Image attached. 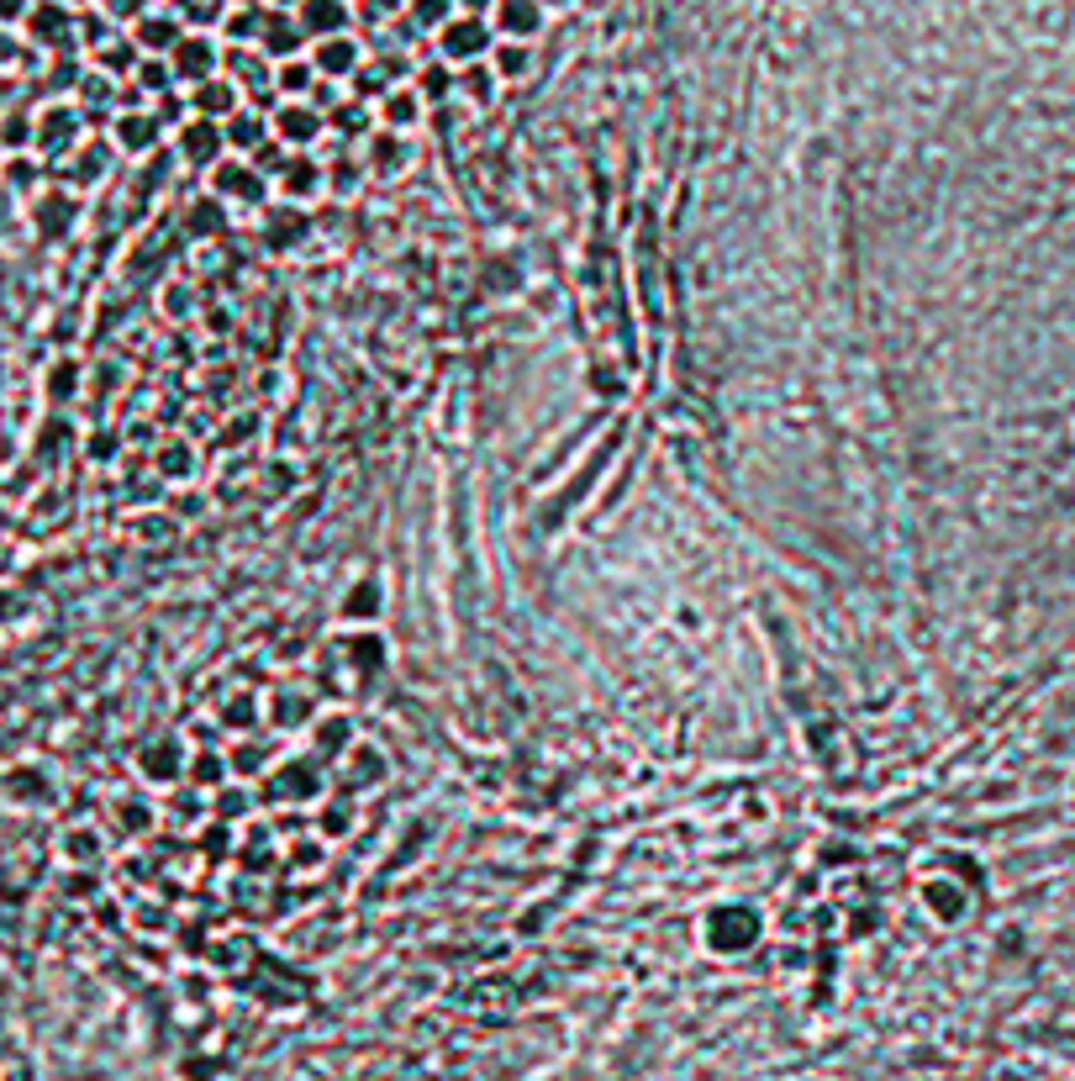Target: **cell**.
I'll return each instance as SVG.
<instances>
[{
	"instance_id": "cell-1",
	"label": "cell",
	"mask_w": 1075,
	"mask_h": 1081,
	"mask_svg": "<svg viewBox=\"0 0 1075 1081\" xmlns=\"http://www.w3.org/2000/svg\"><path fill=\"white\" fill-rule=\"evenodd\" d=\"M765 939V918H759V907H748V902H717L701 913V944L722 955V961H733V955H748L754 944Z\"/></svg>"
},
{
	"instance_id": "cell-2",
	"label": "cell",
	"mask_w": 1075,
	"mask_h": 1081,
	"mask_svg": "<svg viewBox=\"0 0 1075 1081\" xmlns=\"http://www.w3.org/2000/svg\"><path fill=\"white\" fill-rule=\"evenodd\" d=\"M433 48H438V59L444 63L470 69V63L491 59V48H496V27H491V16H453V22L433 37Z\"/></svg>"
},
{
	"instance_id": "cell-3",
	"label": "cell",
	"mask_w": 1075,
	"mask_h": 1081,
	"mask_svg": "<svg viewBox=\"0 0 1075 1081\" xmlns=\"http://www.w3.org/2000/svg\"><path fill=\"white\" fill-rule=\"evenodd\" d=\"M206 190L222 201V207H264L269 196H274V180H264L248 158H238V153H227L216 169H211V180Z\"/></svg>"
},
{
	"instance_id": "cell-4",
	"label": "cell",
	"mask_w": 1075,
	"mask_h": 1081,
	"mask_svg": "<svg viewBox=\"0 0 1075 1081\" xmlns=\"http://www.w3.org/2000/svg\"><path fill=\"white\" fill-rule=\"evenodd\" d=\"M269 132H274V143H285L291 153H311L328 138V117L311 101H280L269 111Z\"/></svg>"
},
{
	"instance_id": "cell-5",
	"label": "cell",
	"mask_w": 1075,
	"mask_h": 1081,
	"mask_svg": "<svg viewBox=\"0 0 1075 1081\" xmlns=\"http://www.w3.org/2000/svg\"><path fill=\"white\" fill-rule=\"evenodd\" d=\"M169 69H175V80L185 91H196V85H206V80L222 74V43L211 32H185L179 48L169 54Z\"/></svg>"
},
{
	"instance_id": "cell-6",
	"label": "cell",
	"mask_w": 1075,
	"mask_h": 1081,
	"mask_svg": "<svg viewBox=\"0 0 1075 1081\" xmlns=\"http://www.w3.org/2000/svg\"><path fill=\"white\" fill-rule=\"evenodd\" d=\"M85 111L74 106V101H54V106H43L37 111V143H32V153H74L85 138Z\"/></svg>"
},
{
	"instance_id": "cell-7",
	"label": "cell",
	"mask_w": 1075,
	"mask_h": 1081,
	"mask_svg": "<svg viewBox=\"0 0 1075 1081\" xmlns=\"http://www.w3.org/2000/svg\"><path fill=\"white\" fill-rule=\"evenodd\" d=\"M27 37L37 48H54V54H69L80 43V16L63 5V0H37L27 11Z\"/></svg>"
},
{
	"instance_id": "cell-8",
	"label": "cell",
	"mask_w": 1075,
	"mask_h": 1081,
	"mask_svg": "<svg viewBox=\"0 0 1075 1081\" xmlns=\"http://www.w3.org/2000/svg\"><path fill=\"white\" fill-rule=\"evenodd\" d=\"M322 190H328V164H322L317 153H291L285 169L274 175V196H280L285 207H306V201H317Z\"/></svg>"
},
{
	"instance_id": "cell-9",
	"label": "cell",
	"mask_w": 1075,
	"mask_h": 1081,
	"mask_svg": "<svg viewBox=\"0 0 1075 1081\" xmlns=\"http://www.w3.org/2000/svg\"><path fill=\"white\" fill-rule=\"evenodd\" d=\"M175 153L190 164V169H216L222 158H227V132H222V121H206V117H190L185 127L175 132Z\"/></svg>"
},
{
	"instance_id": "cell-10",
	"label": "cell",
	"mask_w": 1075,
	"mask_h": 1081,
	"mask_svg": "<svg viewBox=\"0 0 1075 1081\" xmlns=\"http://www.w3.org/2000/svg\"><path fill=\"white\" fill-rule=\"evenodd\" d=\"M164 138H169V132H164V121L153 117V106H138V111H117V117H111V143H117V153H127V158H153Z\"/></svg>"
},
{
	"instance_id": "cell-11",
	"label": "cell",
	"mask_w": 1075,
	"mask_h": 1081,
	"mask_svg": "<svg viewBox=\"0 0 1075 1081\" xmlns=\"http://www.w3.org/2000/svg\"><path fill=\"white\" fill-rule=\"evenodd\" d=\"M311 54V63H317V74L322 80H332V85H349L358 69H364V43H358V32H343V37H322V43H311L306 48Z\"/></svg>"
},
{
	"instance_id": "cell-12",
	"label": "cell",
	"mask_w": 1075,
	"mask_h": 1081,
	"mask_svg": "<svg viewBox=\"0 0 1075 1081\" xmlns=\"http://www.w3.org/2000/svg\"><path fill=\"white\" fill-rule=\"evenodd\" d=\"M185 32H190V27H185V16H179V11H143V16L132 22V32H127V37L143 48V59H169V54L179 48V37H185Z\"/></svg>"
},
{
	"instance_id": "cell-13",
	"label": "cell",
	"mask_w": 1075,
	"mask_h": 1081,
	"mask_svg": "<svg viewBox=\"0 0 1075 1081\" xmlns=\"http://www.w3.org/2000/svg\"><path fill=\"white\" fill-rule=\"evenodd\" d=\"M296 22H300V32H306L311 43H322V37H343V32L358 27L354 0H300Z\"/></svg>"
},
{
	"instance_id": "cell-14",
	"label": "cell",
	"mask_w": 1075,
	"mask_h": 1081,
	"mask_svg": "<svg viewBox=\"0 0 1075 1081\" xmlns=\"http://www.w3.org/2000/svg\"><path fill=\"white\" fill-rule=\"evenodd\" d=\"M269 797H280V802H322L328 797V782H322V771H317V760H296V765H274V791Z\"/></svg>"
},
{
	"instance_id": "cell-15",
	"label": "cell",
	"mask_w": 1075,
	"mask_h": 1081,
	"mask_svg": "<svg viewBox=\"0 0 1075 1081\" xmlns=\"http://www.w3.org/2000/svg\"><path fill=\"white\" fill-rule=\"evenodd\" d=\"M923 907H928V918H938V924H959L970 913V886L949 871H933L923 881Z\"/></svg>"
},
{
	"instance_id": "cell-16",
	"label": "cell",
	"mask_w": 1075,
	"mask_h": 1081,
	"mask_svg": "<svg viewBox=\"0 0 1075 1081\" xmlns=\"http://www.w3.org/2000/svg\"><path fill=\"white\" fill-rule=\"evenodd\" d=\"M306 48H311V37L300 32L296 11H269L264 37H259V54H264L269 63H285V59H300Z\"/></svg>"
},
{
	"instance_id": "cell-17",
	"label": "cell",
	"mask_w": 1075,
	"mask_h": 1081,
	"mask_svg": "<svg viewBox=\"0 0 1075 1081\" xmlns=\"http://www.w3.org/2000/svg\"><path fill=\"white\" fill-rule=\"evenodd\" d=\"M185 765H190V754L179 739H153L149 750L138 754V776L149 786H175L185 782Z\"/></svg>"
},
{
	"instance_id": "cell-18",
	"label": "cell",
	"mask_w": 1075,
	"mask_h": 1081,
	"mask_svg": "<svg viewBox=\"0 0 1075 1081\" xmlns=\"http://www.w3.org/2000/svg\"><path fill=\"white\" fill-rule=\"evenodd\" d=\"M543 5L538 0H496V11H491V27L496 37H511V43H533L538 32H543Z\"/></svg>"
},
{
	"instance_id": "cell-19",
	"label": "cell",
	"mask_w": 1075,
	"mask_h": 1081,
	"mask_svg": "<svg viewBox=\"0 0 1075 1081\" xmlns=\"http://www.w3.org/2000/svg\"><path fill=\"white\" fill-rule=\"evenodd\" d=\"M222 132H227V153H238V158H253L274 138L269 132V111L248 106V101H243V111H233V117L222 121Z\"/></svg>"
},
{
	"instance_id": "cell-20",
	"label": "cell",
	"mask_w": 1075,
	"mask_h": 1081,
	"mask_svg": "<svg viewBox=\"0 0 1075 1081\" xmlns=\"http://www.w3.org/2000/svg\"><path fill=\"white\" fill-rule=\"evenodd\" d=\"M185 101H190V117H206V121H227L233 111H243V91L227 80V74H216L206 85L185 91Z\"/></svg>"
},
{
	"instance_id": "cell-21",
	"label": "cell",
	"mask_w": 1075,
	"mask_h": 1081,
	"mask_svg": "<svg viewBox=\"0 0 1075 1081\" xmlns=\"http://www.w3.org/2000/svg\"><path fill=\"white\" fill-rule=\"evenodd\" d=\"M264 22H269V5H264V0H243V5H227V16H222V43H227V48H259Z\"/></svg>"
},
{
	"instance_id": "cell-22",
	"label": "cell",
	"mask_w": 1075,
	"mask_h": 1081,
	"mask_svg": "<svg viewBox=\"0 0 1075 1081\" xmlns=\"http://www.w3.org/2000/svg\"><path fill=\"white\" fill-rule=\"evenodd\" d=\"M74 216H80L74 190H37V201H32V222H37V233H43V238H63Z\"/></svg>"
},
{
	"instance_id": "cell-23",
	"label": "cell",
	"mask_w": 1075,
	"mask_h": 1081,
	"mask_svg": "<svg viewBox=\"0 0 1075 1081\" xmlns=\"http://www.w3.org/2000/svg\"><path fill=\"white\" fill-rule=\"evenodd\" d=\"M375 117L386 132H417V121L427 117V101L417 95V85H395V91L375 106Z\"/></svg>"
},
{
	"instance_id": "cell-24",
	"label": "cell",
	"mask_w": 1075,
	"mask_h": 1081,
	"mask_svg": "<svg viewBox=\"0 0 1075 1081\" xmlns=\"http://www.w3.org/2000/svg\"><path fill=\"white\" fill-rule=\"evenodd\" d=\"M380 612H386V586H380L375 575L354 580V586L343 591V607H338V618H343V623H364V628H375V623H380Z\"/></svg>"
},
{
	"instance_id": "cell-25",
	"label": "cell",
	"mask_w": 1075,
	"mask_h": 1081,
	"mask_svg": "<svg viewBox=\"0 0 1075 1081\" xmlns=\"http://www.w3.org/2000/svg\"><path fill=\"white\" fill-rule=\"evenodd\" d=\"M111 153H117V143H101V138H85L80 149L69 153V190H85V185L95 180H106V169H111Z\"/></svg>"
},
{
	"instance_id": "cell-26",
	"label": "cell",
	"mask_w": 1075,
	"mask_h": 1081,
	"mask_svg": "<svg viewBox=\"0 0 1075 1081\" xmlns=\"http://www.w3.org/2000/svg\"><path fill=\"white\" fill-rule=\"evenodd\" d=\"M354 718L349 713H317L311 722V750L322 754V760H343V754L354 750Z\"/></svg>"
},
{
	"instance_id": "cell-27",
	"label": "cell",
	"mask_w": 1075,
	"mask_h": 1081,
	"mask_svg": "<svg viewBox=\"0 0 1075 1081\" xmlns=\"http://www.w3.org/2000/svg\"><path fill=\"white\" fill-rule=\"evenodd\" d=\"M317 85H322V74H317L311 54L274 63V95H280V101H311V91H317Z\"/></svg>"
},
{
	"instance_id": "cell-28",
	"label": "cell",
	"mask_w": 1075,
	"mask_h": 1081,
	"mask_svg": "<svg viewBox=\"0 0 1075 1081\" xmlns=\"http://www.w3.org/2000/svg\"><path fill=\"white\" fill-rule=\"evenodd\" d=\"M343 791H364V786H380L386 782V754L375 750V744H354V750L343 754Z\"/></svg>"
},
{
	"instance_id": "cell-29",
	"label": "cell",
	"mask_w": 1075,
	"mask_h": 1081,
	"mask_svg": "<svg viewBox=\"0 0 1075 1081\" xmlns=\"http://www.w3.org/2000/svg\"><path fill=\"white\" fill-rule=\"evenodd\" d=\"M227 782H233V760H227V754H216V750H196V754H190V765H185V786H196V791L216 797V791H222Z\"/></svg>"
},
{
	"instance_id": "cell-30",
	"label": "cell",
	"mask_w": 1075,
	"mask_h": 1081,
	"mask_svg": "<svg viewBox=\"0 0 1075 1081\" xmlns=\"http://www.w3.org/2000/svg\"><path fill=\"white\" fill-rule=\"evenodd\" d=\"M306 722H317L311 691H274L269 696V728H306Z\"/></svg>"
},
{
	"instance_id": "cell-31",
	"label": "cell",
	"mask_w": 1075,
	"mask_h": 1081,
	"mask_svg": "<svg viewBox=\"0 0 1075 1081\" xmlns=\"http://www.w3.org/2000/svg\"><path fill=\"white\" fill-rule=\"evenodd\" d=\"M306 233H311V216L300 207H285L280 201V211H269L264 216V243L269 248H296V243H306Z\"/></svg>"
},
{
	"instance_id": "cell-32",
	"label": "cell",
	"mask_w": 1075,
	"mask_h": 1081,
	"mask_svg": "<svg viewBox=\"0 0 1075 1081\" xmlns=\"http://www.w3.org/2000/svg\"><path fill=\"white\" fill-rule=\"evenodd\" d=\"M412 85H417V95L427 101V106H438V101H448V95H459V69H453V63H444L438 54H433L427 63H417Z\"/></svg>"
},
{
	"instance_id": "cell-33",
	"label": "cell",
	"mask_w": 1075,
	"mask_h": 1081,
	"mask_svg": "<svg viewBox=\"0 0 1075 1081\" xmlns=\"http://www.w3.org/2000/svg\"><path fill=\"white\" fill-rule=\"evenodd\" d=\"M491 69H496V80H501V85L528 80V74H533V43H511V37H496V48H491Z\"/></svg>"
},
{
	"instance_id": "cell-34",
	"label": "cell",
	"mask_w": 1075,
	"mask_h": 1081,
	"mask_svg": "<svg viewBox=\"0 0 1075 1081\" xmlns=\"http://www.w3.org/2000/svg\"><path fill=\"white\" fill-rule=\"evenodd\" d=\"M354 823L358 818H354V802H349V797H322V802H317V834H322V839H349Z\"/></svg>"
},
{
	"instance_id": "cell-35",
	"label": "cell",
	"mask_w": 1075,
	"mask_h": 1081,
	"mask_svg": "<svg viewBox=\"0 0 1075 1081\" xmlns=\"http://www.w3.org/2000/svg\"><path fill=\"white\" fill-rule=\"evenodd\" d=\"M227 760H233V782H253V776H264V765H274V744L269 739H243Z\"/></svg>"
},
{
	"instance_id": "cell-36",
	"label": "cell",
	"mask_w": 1075,
	"mask_h": 1081,
	"mask_svg": "<svg viewBox=\"0 0 1075 1081\" xmlns=\"http://www.w3.org/2000/svg\"><path fill=\"white\" fill-rule=\"evenodd\" d=\"M496 91H501V80H496L491 59L470 63V69H459V95H464L470 106H491V101H496Z\"/></svg>"
},
{
	"instance_id": "cell-37",
	"label": "cell",
	"mask_w": 1075,
	"mask_h": 1081,
	"mask_svg": "<svg viewBox=\"0 0 1075 1081\" xmlns=\"http://www.w3.org/2000/svg\"><path fill=\"white\" fill-rule=\"evenodd\" d=\"M453 16H459V5H453V0H412V5H406V22L417 27V37L422 32H427V37H438Z\"/></svg>"
},
{
	"instance_id": "cell-38",
	"label": "cell",
	"mask_w": 1075,
	"mask_h": 1081,
	"mask_svg": "<svg viewBox=\"0 0 1075 1081\" xmlns=\"http://www.w3.org/2000/svg\"><path fill=\"white\" fill-rule=\"evenodd\" d=\"M211 812H216V823H238V818H253V791L248 782H227L216 797H211Z\"/></svg>"
},
{
	"instance_id": "cell-39",
	"label": "cell",
	"mask_w": 1075,
	"mask_h": 1081,
	"mask_svg": "<svg viewBox=\"0 0 1075 1081\" xmlns=\"http://www.w3.org/2000/svg\"><path fill=\"white\" fill-rule=\"evenodd\" d=\"M0 180L11 185L16 196H32L37 180H43V164H37V153H5V164H0Z\"/></svg>"
},
{
	"instance_id": "cell-40",
	"label": "cell",
	"mask_w": 1075,
	"mask_h": 1081,
	"mask_svg": "<svg viewBox=\"0 0 1075 1081\" xmlns=\"http://www.w3.org/2000/svg\"><path fill=\"white\" fill-rule=\"evenodd\" d=\"M32 143H37V117H32V111H5V117H0V149L32 153Z\"/></svg>"
},
{
	"instance_id": "cell-41",
	"label": "cell",
	"mask_w": 1075,
	"mask_h": 1081,
	"mask_svg": "<svg viewBox=\"0 0 1075 1081\" xmlns=\"http://www.w3.org/2000/svg\"><path fill=\"white\" fill-rule=\"evenodd\" d=\"M132 85L149 95V106H153L158 95L175 91L179 80H175V69H169V59H143V63H138V74H132Z\"/></svg>"
},
{
	"instance_id": "cell-42",
	"label": "cell",
	"mask_w": 1075,
	"mask_h": 1081,
	"mask_svg": "<svg viewBox=\"0 0 1075 1081\" xmlns=\"http://www.w3.org/2000/svg\"><path fill=\"white\" fill-rule=\"evenodd\" d=\"M59 855L69 866H95V860H101V834H95V829H63Z\"/></svg>"
},
{
	"instance_id": "cell-43",
	"label": "cell",
	"mask_w": 1075,
	"mask_h": 1081,
	"mask_svg": "<svg viewBox=\"0 0 1075 1081\" xmlns=\"http://www.w3.org/2000/svg\"><path fill=\"white\" fill-rule=\"evenodd\" d=\"M406 143H401V132H380V138H369V164L380 169V175H395L401 164H406Z\"/></svg>"
},
{
	"instance_id": "cell-44",
	"label": "cell",
	"mask_w": 1075,
	"mask_h": 1081,
	"mask_svg": "<svg viewBox=\"0 0 1075 1081\" xmlns=\"http://www.w3.org/2000/svg\"><path fill=\"white\" fill-rule=\"evenodd\" d=\"M43 391H48V401H74V391H80V360H59L48 375H43Z\"/></svg>"
},
{
	"instance_id": "cell-45",
	"label": "cell",
	"mask_w": 1075,
	"mask_h": 1081,
	"mask_svg": "<svg viewBox=\"0 0 1075 1081\" xmlns=\"http://www.w3.org/2000/svg\"><path fill=\"white\" fill-rule=\"evenodd\" d=\"M406 5H412V0H354V16L364 27H390V22L406 16Z\"/></svg>"
},
{
	"instance_id": "cell-46",
	"label": "cell",
	"mask_w": 1075,
	"mask_h": 1081,
	"mask_svg": "<svg viewBox=\"0 0 1075 1081\" xmlns=\"http://www.w3.org/2000/svg\"><path fill=\"white\" fill-rule=\"evenodd\" d=\"M253 722H259V702H253L248 691H238V696L222 707V728H233V733H253Z\"/></svg>"
},
{
	"instance_id": "cell-47",
	"label": "cell",
	"mask_w": 1075,
	"mask_h": 1081,
	"mask_svg": "<svg viewBox=\"0 0 1075 1081\" xmlns=\"http://www.w3.org/2000/svg\"><path fill=\"white\" fill-rule=\"evenodd\" d=\"M338 644H343V655H354L358 670H375L380 655H386V649H380V633H354V638H338Z\"/></svg>"
},
{
	"instance_id": "cell-48",
	"label": "cell",
	"mask_w": 1075,
	"mask_h": 1081,
	"mask_svg": "<svg viewBox=\"0 0 1075 1081\" xmlns=\"http://www.w3.org/2000/svg\"><path fill=\"white\" fill-rule=\"evenodd\" d=\"M222 211H227V207H222L216 196H206V201H196V207H190V216H185V222H190V233H196V238H201V233H222V222H227Z\"/></svg>"
},
{
	"instance_id": "cell-49",
	"label": "cell",
	"mask_w": 1075,
	"mask_h": 1081,
	"mask_svg": "<svg viewBox=\"0 0 1075 1081\" xmlns=\"http://www.w3.org/2000/svg\"><path fill=\"white\" fill-rule=\"evenodd\" d=\"M322 855H328V839H300L285 849V866H291V871H317Z\"/></svg>"
},
{
	"instance_id": "cell-50",
	"label": "cell",
	"mask_w": 1075,
	"mask_h": 1081,
	"mask_svg": "<svg viewBox=\"0 0 1075 1081\" xmlns=\"http://www.w3.org/2000/svg\"><path fill=\"white\" fill-rule=\"evenodd\" d=\"M158 470H164L169 481H185V475H190V449H185V444H169V449H158Z\"/></svg>"
},
{
	"instance_id": "cell-51",
	"label": "cell",
	"mask_w": 1075,
	"mask_h": 1081,
	"mask_svg": "<svg viewBox=\"0 0 1075 1081\" xmlns=\"http://www.w3.org/2000/svg\"><path fill=\"white\" fill-rule=\"evenodd\" d=\"M354 185H358V169H354V164H349V158H343V164H328V190H338V196H349Z\"/></svg>"
},
{
	"instance_id": "cell-52",
	"label": "cell",
	"mask_w": 1075,
	"mask_h": 1081,
	"mask_svg": "<svg viewBox=\"0 0 1075 1081\" xmlns=\"http://www.w3.org/2000/svg\"><path fill=\"white\" fill-rule=\"evenodd\" d=\"M101 11H106L111 22H121V16H132V22H138V16H143V0H101Z\"/></svg>"
},
{
	"instance_id": "cell-53",
	"label": "cell",
	"mask_w": 1075,
	"mask_h": 1081,
	"mask_svg": "<svg viewBox=\"0 0 1075 1081\" xmlns=\"http://www.w3.org/2000/svg\"><path fill=\"white\" fill-rule=\"evenodd\" d=\"M32 0H0V22H27Z\"/></svg>"
},
{
	"instance_id": "cell-54",
	"label": "cell",
	"mask_w": 1075,
	"mask_h": 1081,
	"mask_svg": "<svg viewBox=\"0 0 1075 1081\" xmlns=\"http://www.w3.org/2000/svg\"><path fill=\"white\" fill-rule=\"evenodd\" d=\"M459 5V16H491L496 11V0H453Z\"/></svg>"
},
{
	"instance_id": "cell-55",
	"label": "cell",
	"mask_w": 1075,
	"mask_h": 1081,
	"mask_svg": "<svg viewBox=\"0 0 1075 1081\" xmlns=\"http://www.w3.org/2000/svg\"><path fill=\"white\" fill-rule=\"evenodd\" d=\"M85 449H90V459H111V454H117V438H90Z\"/></svg>"
},
{
	"instance_id": "cell-56",
	"label": "cell",
	"mask_w": 1075,
	"mask_h": 1081,
	"mask_svg": "<svg viewBox=\"0 0 1075 1081\" xmlns=\"http://www.w3.org/2000/svg\"><path fill=\"white\" fill-rule=\"evenodd\" d=\"M264 5H269V11H296L300 0H264Z\"/></svg>"
},
{
	"instance_id": "cell-57",
	"label": "cell",
	"mask_w": 1075,
	"mask_h": 1081,
	"mask_svg": "<svg viewBox=\"0 0 1075 1081\" xmlns=\"http://www.w3.org/2000/svg\"><path fill=\"white\" fill-rule=\"evenodd\" d=\"M543 11H565V5H575V0H538Z\"/></svg>"
}]
</instances>
